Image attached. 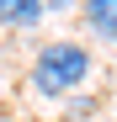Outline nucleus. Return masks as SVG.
Returning a JSON list of instances; mask_svg holds the SVG:
<instances>
[{"mask_svg": "<svg viewBox=\"0 0 117 122\" xmlns=\"http://www.w3.org/2000/svg\"><path fill=\"white\" fill-rule=\"evenodd\" d=\"M85 74H90V53L80 43H48V48H37V58H32V85L43 90V96L80 90Z\"/></svg>", "mask_w": 117, "mask_h": 122, "instance_id": "nucleus-1", "label": "nucleus"}, {"mask_svg": "<svg viewBox=\"0 0 117 122\" xmlns=\"http://www.w3.org/2000/svg\"><path fill=\"white\" fill-rule=\"evenodd\" d=\"M43 5L48 0H0V27H37L43 21Z\"/></svg>", "mask_w": 117, "mask_h": 122, "instance_id": "nucleus-2", "label": "nucleus"}, {"mask_svg": "<svg viewBox=\"0 0 117 122\" xmlns=\"http://www.w3.org/2000/svg\"><path fill=\"white\" fill-rule=\"evenodd\" d=\"M85 27L106 43H117V0H85Z\"/></svg>", "mask_w": 117, "mask_h": 122, "instance_id": "nucleus-3", "label": "nucleus"}]
</instances>
